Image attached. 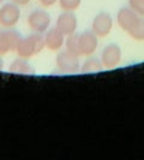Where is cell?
Instances as JSON below:
<instances>
[{
    "label": "cell",
    "instance_id": "cell-1",
    "mask_svg": "<svg viewBox=\"0 0 144 160\" xmlns=\"http://www.w3.org/2000/svg\"><path fill=\"white\" fill-rule=\"evenodd\" d=\"M45 47H46V43H45L43 34L32 32L25 38H22V40L19 41L17 46L16 53L21 58L29 59L31 57L37 56Z\"/></svg>",
    "mask_w": 144,
    "mask_h": 160
},
{
    "label": "cell",
    "instance_id": "cell-2",
    "mask_svg": "<svg viewBox=\"0 0 144 160\" xmlns=\"http://www.w3.org/2000/svg\"><path fill=\"white\" fill-rule=\"evenodd\" d=\"M21 19V6L15 2H6L0 8V27L5 29L15 28Z\"/></svg>",
    "mask_w": 144,
    "mask_h": 160
},
{
    "label": "cell",
    "instance_id": "cell-3",
    "mask_svg": "<svg viewBox=\"0 0 144 160\" xmlns=\"http://www.w3.org/2000/svg\"><path fill=\"white\" fill-rule=\"evenodd\" d=\"M22 40L21 32L13 28L5 29L0 27V56H5L10 52H16L19 41Z\"/></svg>",
    "mask_w": 144,
    "mask_h": 160
},
{
    "label": "cell",
    "instance_id": "cell-4",
    "mask_svg": "<svg viewBox=\"0 0 144 160\" xmlns=\"http://www.w3.org/2000/svg\"><path fill=\"white\" fill-rule=\"evenodd\" d=\"M28 25L32 32L45 34L50 25V16L47 11L42 8H36L30 12L28 17Z\"/></svg>",
    "mask_w": 144,
    "mask_h": 160
},
{
    "label": "cell",
    "instance_id": "cell-5",
    "mask_svg": "<svg viewBox=\"0 0 144 160\" xmlns=\"http://www.w3.org/2000/svg\"><path fill=\"white\" fill-rule=\"evenodd\" d=\"M113 29V18L112 16L106 12V11H101L98 12L93 22H91V30L95 32V35L100 39H103L106 36H108Z\"/></svg>",
    "mask_w": 144,
    "mask_h": 160
},
{
    "label": "cell",
    "instance_id": "cell-6",
    "mask_svg": "<svg viewBox=\"0 0 144 160\" xmlns=\"http://www.w3.org/2000/svg\"><path fill=\"white\" fill-rule=\"evenodd\" d=\"M58 70L63 73H76L79 70V57L74 56L67 51L59 52L55 59Z\"/></svg>",
    "mask_w": 144,
    "mask_h": 160
},
{
    "label": "cell",
    "instance_id": "cell-7",
    "mask_svg": "<svg viewBox=\"0 0 144 160\" xmlns=\"http://www.w3.org/2000/svg\"><path fill=\"white\" fill-rule=\"evenodd\" d=\"M122 58V52L119 45L109 43L102 49L101 53V62L106 69H114L119 66Z\"/></svg>",
    "mask_w": 144,
    "mask_h": 160
},
{
    "label": "cell",
    "instance_id": "cell-8",
    "mask_svg": "<svg viewBox=\"0 0 144 160\" xmlns=\"http://www.w3.org/2000/svg\"><path fill=\"white\" fill-rule=\"evenodd\" d=\"M98 46V38L93 30H85L78 36V47L80 57L93 56Z\"/></svg>",
    "mask_w": 144,
    "mask_h": 160
},
{
    "label": "cell",
    "instance_id": "cell-9",
    "mask_svg": "<svg viewBox=\"0 0 144 160\" xmlns=\"http://www.w3.org/2000/svg\"><path fill=\"white\" fill-rule=\"evenodd\" d=\"M55 27L64 34L65 36L71 35L73 32H76L77 27H78L77 17H76V15L73 12L64 11L63 13H60L59 17H58Z\"/></svg>",
    "mask_w": 144,
    "mask_h": 160
},
{
    "label": "cell",
    "instance_id": "cell-10",
    "mask_svg": "<svg viewBox=\"0 0 144 160\" xmlns=\"http://www.w3.org/2000/svg\"><path fill=\"white\" fill-rule=\"evenodd\" d=\"M141 17L142 16L137 15L132 8H121L117 13V23L119 25V28H121L124 32H128L136 25Z\"/></svg>",
    "mask_w": 144,
    "mask_h": 160
},
{
    "label": "cell",
    "instance_id": "cell-11",
    "mask_svg": "<svg viewBox=\"0 0 144 160\" xmlns=\"http://www.w3.org/2000/svg\"><path fill=\"white\" fill-rule=\"evenodd\" d=\"M65 39H66V36L56 27L55 28H49L47 32H45L46 47L53 52L60 51L63 46H65Z\"/></svg>",
    "mask_w": 144,
    "mask_h": 160
},
{
    "label": "cell",
    "instance_id": "cell-12",
    "mask_svg": "<svg viewBox=\"0 0 144 160\" xmlns=\"http://www.w3.org/2000/svg\"><path fill=\"white\" fill-rule=\"evenodd\" d=\"M8 70L13 73H18V75H32V73H35V70L31 68V65L29 64L28 59L21 58V57H18L17 59H15L11 63Z\"/></svg>",
    "mask_w": 144,
    "mask_h": 160
},
{
    "label": "cell",
    "instance_id": "cell-13",
    "mask_svg": "<svg viewBox=\"0 0 144 160\" xmlns=\"http://www.w3.org/2000/svg\"><path fill=\"white\" fill-rule=\"evenodd\" d=\"M103 69V65L101 59L96 58V57L90 56L87 58V60L82 65V71L85 73H90V72H98Z\"/></svg>",
    "mask_w": 144,
    "mask_h": 160
},
{
    "label": "cell",
    "instance_id": "cell-14",
    "mask_svg": "<svg viewBox=\"0 0 144 160\" xmlns=\"http://www.w3.org/2000/svg\"><path fill=\"white\" fill-rule=\"evenodd\" d=\"M78 36L79 34L73 32L71 35H67L65 39V48L67 52H70L74 56H79V47H78Z\"/></svg>",
    "mask_w": 144,
    "mask_h": 160
},
{
    "label": "cell",
    "instance_id": "cell-15",
    "mask_svg": "<svg viewBox=\"0 0 144 160\" xmlns=\"http://www.w3.org/2000/svg\"><path fill=\"white\" fill-rule=\"evenodd\" d=\"M128 36L136 41H144V17H141L137 24L127 32Z\"/></svg>",
    "mask_w": 144,
    "mask_h": 160
},
{
    "label": "cell",
    "instance_id": "cell-16",
    "mask_svg": "<svg viewBox=\"0 0 144 160\" xmlns=\"http://www.w3.org/2000/svg\"><path fill=\"white\" fill-rule=\"evenodd\" d=\"M59 6L63 11H70L74 12L80 6L82 0H58Z\"/></svg>",
    "mask_w": 144,
    "mask_h": 160
},
{
    "label": "cell",
    "instance_id": "cell-17",
    "mask_svg": "<svg viewBox=\"0 0 144 160\" xmlns=\"http://www.w3.org/2000/svg\"><path fill=\"white\" fill-rule=\"evenodd\" d=\"M128 8H132L137 15L144 17V0H128Z\"/></svg>",
    "mask_w": 144,
    "mask_h": 160
},
{
    "label": "cell",
    "instance_id": "cell-18",
    "mask_svg": "<svg viewBox=\"0 0 144 160\" xmlns=\"http://www.w3.org/2000/svg\"><path fill=\"white\" fill-rule=\"evenodd\" d=\"M56 1L58 0H39V2H40L43 8H50V6H53L55 4Z\"/></svg>",
    "mask_w": 144,
    "mask_h": 160
},
{
    "label": "cell",
    "instance_id": "cell-19",
    "mask_svg": "<svg viewBox=\"0 0 144 160\" xmlns=\"http://www.w3.org/2000/svg\"><path fill=\"white\" fill-rule=\"evenodd\" d=\"M11 1L17 4L18 6H26L30 2V0H11Z\"/></svg>",
    "mask_w": 144,
    "mask_h": 160
},
{
    "label": "cell",
    "instance_id": "cell-20",
    "mask_svg": "<svg viewBox=\"0 0 144 160\" xmlns=\"http://www.w3.org/2000/svg\"><path fill=\"white\" fill-rule=\"evenodd\" d=\"M4 69V60H2V56H0V71Z\"/></svg>",
    "mask_w": 144,
    "mask_h": 160
}]
</instances>
